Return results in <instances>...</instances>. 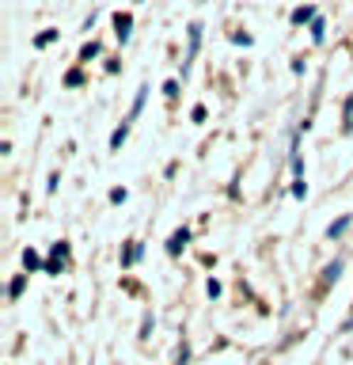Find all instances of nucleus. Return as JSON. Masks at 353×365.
<instances>
[{
    "instance_id": "nucleus-1",
    "label": "nucleus",
    "mask_w": 353,
    "mask_h": 365,
    "mask_svg": "<svg viewBox=\"0 0 353 365\" xmlns=\"http://www.w3.org/2000/svg\"><path fill=\"white\" fill-rule=\"evenodd\" d=\"M65 255H68V247H65V244H53V259L46 262V274H61V267H65Z\"/></svg>"
},
{
    "instance_id": "nucleus-2",
    "label": "nucleus",
    "mask_w": 353,
    "mask_h": 365,
    "mask_svg": "<svg viewBox=\"0 0 353 365\" xmlns=\"http://www.w3.org/2000/svg\"><path fill=\"white\" fill-rule=\"evenodd\" d=\"M130 27H133V19L118 11V16H114V31H118V38H122V42H130Z\"/></svg>"
},
{
    "instance_id": "nucleus-3",
    "label": "nucleus",
    "mask_w": 353,
    "mask_h": 365,
    "mask_svg": "<svg viewBox=\"0 0 353 365\" xmlns=\"http://www.w3.org/2000/svg\"><path fill=\"white\" fill-rule=\"evenodd\" d=\"M186 240H190V232H186V228H179V232L167 240V251H171V255H179V251L186 247Z\"/></svg>"
},
{
    "instance_id": "nucleus-4",
    "label": "nucleus",
    "mask_w": 353,
    "mask_h": 365,
    "mask_svg": "<svg viewBox=\"0 0 353 365\" xmlns=\"http://www.w3.org/2000/svg\"><path fill=\"white\" fill-rule=\"evenodd\" d=\"M125 137H130V122H122L118 130L110 133V148H122V141H125Z\"/></svg>"
},
{
    "instance_id": "nucleus-5",
    "label": "nucleus",
    "mask_w": 353,
    "mask_h": 365,
    "mask_svg": "<svg viewBox=\"0 0 353 365\" xmlns=\"http://www.w3.org/2000/svg\"><path fill=\"white\" fill-rule=\"evenodd\" d=\"M198 42H201V27L194 23V27H190V53H186V61H190L194 53H198Z\"/></svg>"
},
{
    "instance_id": "nucleus-6",
    "label": "nucleus",
    "mask_w": 353,
    "mask_h": 365,
    "mask_svg": "<svg viewBox=\"0 0 353 365\" xmlns=\"http://www.w3.org/2000/svg\"><path fill=\"white\" fill-rule=\"evenodd\" d=\"M23 267H27V270H38V267H42V259L27 247V251H23Z\"/></svg>"
},
{
    "instance_id": "nucleus-7",
    "label": "nucleus",
    "mask_w": 353,
    "mask_h": 365,
    "mask_svg": "<svg viewBox=\"0 0 353 365\" xmlns=\"http://www.w3.org/2000/svg\"><path fill=\"white\" fill-rule=\"evenodd\" d=\"M346 228H349V217H342V221H334V225L327 228V236H342Z\"/></svg>"
},
{
    "instance_id": "nucleus-8",
    "label": "nucleus",
    "mask_w": 353,
    "mask_h": 365,
    "mask_svg": "<svg viewBox=\"0 0 353 365\" xmlns=\"http://www.w3.org/2000/svg\"><path fill=\"white\" fill-rule=\"evenodd\" d=\"M137 259H141V244L125 247V255H122V262H125V267H130V262H137Z\"/></svg>"
},
{
    "instance_id": "nucleus-9",
    "label": "nucleus",
    "mask_w": 353,
    "mask_h": 365,
    "mask_svg": "<svg viewBox=\"0 0 353 365\" xmlns=\"http://www.w3.org/2000/svg\"><path fill=\"white\" fill-rule=\"evenodd\" d=\"M307 19H315L312 8H296V11H293V23H307Z\"/></svg>"
},
{
    "instance_id": "nucleus-10",
    "label": "nucleus",
    "mask_w": 353,
    "mask_h": 365,
    "mask_svg": "<svg viewBox=\"0 0 353 365\" xmlns=\"http://www.w3.org/2000/svg\"><path fill=\"white\" fill-rule=\"evenodd\" d=\"M312 38H315V42H323V19H315V23H312Z\"/></svg>"
},
{
    "instance_id": "nucleus-11",
    "label": "nucleus",
    "mask_w": 353,
    "mask_h": 365,
    "mask_svg": "<svg viewBox=\"0 0 353 365\" xmlns=\"http://www.w3.org/2000/svg\"><path fill=\"white\" fill-rule=\"evenodd\" d=\"M95 53H99V42H91V46H84V53H80V57H84V61H91Z\"/></svg>"
},
{
    "instance_id": "nucleus-12",
    "label": "nucleus",
    "mask_w": 353,
    "mask_h": 365,
    "mask_svg": "<svg viewBox=\"0 0 353 365\" xmlns=\"http://www.w3.org/2000/svg\"><path fill=\"white\" fill-rule=\"evenodd\" d=\"M23 282H27V278H23V274H19V278L11 282V289H8V293H11V297H19V293H23Z\"/></svg>"
},
{
    "instance_id": "nucleus-13",
    "label": "nucleus",
    "mask_w": 353,
    "mask_h": 365,
    "mask_svg": "<svg viewBox=\"0 0 353 365\" xmlns=\"http://www.w3.org/2000/svg\"><path fill=\"white\" fill-rule=\"evenodd\" d=\"M57 38V31H46V34H38V46H50Z\"/></svg>"
}]
</instances>
